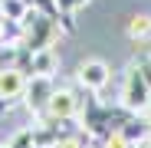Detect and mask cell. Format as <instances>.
Returning <instances> with one entry per match:
<instances>
[{
	"label": "cell",
	"instance_id": "10",
	"mask_svg": "<svg viewBox=\"0 0 151 148\" xmlns=\"http://www.w3.org/2000/svg\"><path fill=\"white\" fill-rule=\"evenodd\" d=\"M7 43V17H0V46Z\"/></svg>",
	"mask_w": 151,
	"mask_h": 148
},
{
	"label": "cell",
	"instance_id": "1",
	"mask_svg": "<svg viewBox=\"0 0 151 148\" xmlns=\"http://www.w3.org/2000/svg\"><path fill=\"white\" fill-rule=\"evenodd\" d=\"M122 105L128 112H138L145 115V109L151 105V82L145 76V69L138 63L128 66V72H125V86H122Z\"/></svg>",
	"mask_w": 151,
	"mask_h": 148
},
{
	"label": "cell",
	"instance_id": "6",
	"mask_svg": "<svg viewBox=\"0 0 151 148\" xmlns=\"http://www.w3.org/2000/svg\"><path fill=\"white\" fill-rule=\"evenodd\" d=\"M125 33H128V40H135V43H148V40H151V17H148V13L132 17L128 27H125Z\"/></svg>",
	"mask_w": 151,
	"mask_h": 148
},
{
	"label": "cell",
	"instance_id": "7",
	"mask_svg": "<svg viewBox=\"0 0 151 148\" xmlns=\"http://www.w3.org/2000/svg\"><path fill=\"white\" fill-rule=\"evenodd\" d=\"M53 148H86L79 138H76V135H66V138H56V145Z\"/></svg>",
	"mask_w": 151,
	"mask_h": 148
},
{
	"label": "cell",
	"instance_id": "3",
	"mask_svg": "<svg viewBox=\"0 0 151 148\" xmlns=\"http://www.w3.org/2000/svg\"><path fill=\"white\" fill-rule=\"evenodd\" d=\"M76 79H79V86H82L86 92H99V89H105V86H109L112 69H109L102 59H86V63H79Z\"/></svg>",
	"mask_w": 151,
	"mask_h": 148
},
{
	"label": "cell",
	"instance_id": "4",
	"mask_svg": "<svg viewBox=\"0 0 151 148\" xmlns=\"http://www.w3.org/2000/svg\"><path fill=\"white\" fill-rule=\"evenodd\" d=\"M49 95H53V82H49V76H30V79H27V92H23V99H27V105H30L36 115L46 112Z\"/></svg>",
	"mask_w": 151,
	"mask_h": 148
},
{
	"label": "cell",
	"instance_id": "9",
	"mask_svg": "<svg viewBox=\"0 0 151 148\" xmlns=\"http://www.w3.org/2000/svg\"><path fill=\"white\" fill-rule=\"evenodd\" d=\"M138 66L145 69V76H148V82H151V53H145V56H138Z\"/></svg>",
	"mask_w": 151,
	"mask_h": 148
},
{
	"label": "cell",
	"instance_id": "5",
	"mask_svg": "<svg viewBox=\"0 0 151 148\" xmlns=\"http://www.w3.org/2000/svg\"><path fill=\"white\" fill-rule=\"evenodd\" d=\"M27 72L23 69H0V102H13V99H23L27 92Z\"/></svg>",
	"mask_w": 151,
	"mask_h": 148
},
{
	"label": "cell",
	"instance_id": "8",
	"mask_svg": "<svg viewBox=\"0 0 151 148\" xmlns=\"http://www.w3.org/2000/svg\"><path fill=\"white\" fill-rule=\"evenodd\" d=\"M82 4H89V0H59V10L63 13H72V10H79Z\"/></svg>",
	"mask_w": 151,
	"mask_h": 148
},
{
	"label": "cell",
	"instance_id": "2",
	"mask_svg": "<svg viewBox=\"0 0 151 148\" xmlns=\"http://www.w3.org/2000/svg\"><path fill=\"white\" fill-rule=\"evenodd\" d=\"M82 109V102L76 99L72 89H53V95H49V105H46V118H53V122H69L76 112Z\"/></svg>",
	"mask_w": 151,
	"mask_h": 148
}]
</instances>
